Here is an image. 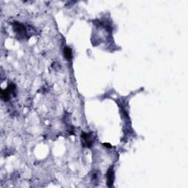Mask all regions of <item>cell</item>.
I'll use <instances>...</instances> for the list:
<instances>
[{"mask_svg":"<svg viewBox=\"0 0 188 188\" xmlns=\"http://www.w3.org/2000/svg\"><path fill=\"white\" fill-rule=\"evenodd\" d=\"M82 145L85 148H91L93 141L91 138V135L89 133L82 132L81 134Z\"/></svg>","mask_w":188,"mask_h":188,"instance_id":"obj_1","label":"cell"},{"mask_svg":"<svg viewBox=\"0 0 188 188\" xmlns=\"http://www.w3.org/2000/svg\"><path fill=\"white\" fill-rule=\"evenodd\" d=\"M115 179L114 171H113V167H110L108 169L107 173V186L109 187H111L113 185Z\"/></svg>","mask_w":188,"mask_h":188,"instance_id":"obj_2","label":"cell"},{"mask_svg":"<svg viewBox=\"0 0 188 188\" xmlns=\"http://www.w3.org/2000/svg\"><path fill=\"white\" fill-rule=\"evenodd\" d=\"M14 29H15V31L16 32L17 35H26V29L24 28V27L23 26L22 24H19V23H16L15 25H14Z\"/></svg>","mask_w":188,"mask_h":188,"instance_id":"obj_3","label":"cell"},{"mask_svg":"<svg viewBox=\"0 0 188 188\" xmlns=\"http://www.w3.org/2000/svg\"><path fill=\"white\" fill-rule=\"evenodd\" d=\"M64 52V56L66 58V60H71V58H72V51L69 47H66L64 48L63 50Z\"/></svg>","mask_w":188,"mask_h":188,"instance_id":"obj_4","label":"cell"},{"mask_svg":"<svg viewBox=\"0 0 188 188\" xmlns=\"http://www.w3.org/2000/svg\"><path fill=\"white\" fill-rule=\"evenodd\" d=\"M10 93L11 92L9 91L7 89H5V90H2V93H1V96H2V98L3 99L4 101H8L9 98H10Z\"/></svg>","mask_w":188,"mask_h":188,"instance_id":"obj_5","label":"cell"},{"mask_svg":"<svg viewBox=\"0 0 188 188\" xmlns=\"http://www.w3.org/2000/svg\"><path fill=\"white\" fill-rule=\"evenodd\" d=\"M103 145H104V146L107 147V148H112V145H111L110 144V143H103Z\"/></svg>","mask_w":188,"mask_h":188,"instance_id":"obj_6","label":"cell"}]
</instances>
